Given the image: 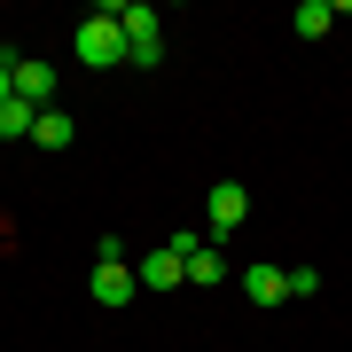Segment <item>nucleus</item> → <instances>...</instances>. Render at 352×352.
<instances>
[{
  "instance_id": "obj_1",
  "label": "nucleus",
  "mask_w": 352,
  "mask_h": 352,
  "mask_svg": "<svg viewBox=\"0 0 352 352\" xmlns=\"http://www.w3.org/2000/svg\"><path fill=\"white\" fill-rule=\"evenodd\" d=\"M78 63H87V71H110V63H126V32H118V0H110V8H94L87 24H78Z\"/></svg>"
},
{
  "instance_id": "obj_2",
  "label": "nucleus",
  "mask_w": 352,
  "mask_h": 352,
  "mask_svg": "<svg viewBox=\"0 0 352 352\" xmlns=\"http://www.w3.org/2000/svg\"><path fill=\"white\" fill-rule=\"evenodd\" d=\"M118 32H126V63H157V55H164L149 0H118Z\"/></svg>"
},
{
  "instance_id": "obj_3",
  "label": "nucleus",
  "mask_w": 352,
  "mask_h": 352,
  "mask_svg": "<svg viewBox=\"0 0 352 352\" xmlns=\"http://www.w3.org/2000/svg\"><path fill=\"white\" fill-rule=\"evenodd\" d=\"M94 305H102V314H118V305H133V289H141V274H133V266L126 258H94Z\"/></svg>"
},
{
  "instance_id": "obj_4",
  "label": "nucleus",
  "mask_w": 352,
  "mask_h": 352,
  "mask_svg": "<svg viewBox=\"0 0 352 352\" xmlns=\"http://www.w3.org/2000/svg\"><path fill=\"white\" fill-rule=\"evenodd\" d=\"M204 219H212V235H235V227L251 219V196H243V180H219V188L204 196Z\"/></svg>"
},
{
  "instance_id": "obj_5",
  "label": "nucleus",
  "mask_w": 352,
  "mask_h": 352,
  "mask_svg": "<svg viewBox=\"0 0 352 352\" xmlns=\"http://www.w3.org/2000/svg\"><path fill=\"white\" fill-rule=\"evenodd\" d=\"M133 274H141V289H180L188 282V258H180L173 243H157L149 258H133Z\"/></svg>"
},
{
  "instance_id": "obj_6",
  "label": "nucleus",
  "mask_w": 352,
  "mask_h": 352,
  "mask_svg": "<svg viewBox=\"0 0 352 352\" xmlns=\"http://www.w3.org/2000/svg\"><path fill=\"white\" fill-rule=\"evenodd\" d=\"M16 102H32V110H47V102H55V71L39 63V55L16 63Z\"/></svg>"
},
{
  "instance_id": "obj_7",
  "label": "nucleus",
  "mask_w": 352,
  "mask_h": 352,
  "mask_svg": "<svg viewBox=\"0 0 352 352\" xmlns=\"http://www.w3.org/2000/svg\"><path fill=\"white\" fill-rule=\"evenodd\" d=\"M243 298L251 305H282L289 298V266H251V274H243Z\"/></svg>"
},
{
  "instance_id": "obj_8",
  "label": "nucleus",
  "mask_w": 352,
  "mask_h": 352,
  "mask_svg": "<svg viewBox=\"0 0 352 352\" xmlns=\"http://www.w3.org/2000/svg\"><path fill=\"white\" fill-rule=\"evenodd\" d=\"M71 141H78V126H71L63 110H39V126H32V149H71Z\"/></svg>"
},
{
  "instance_id": "obj_9",
  "label": "nucleus",
  "mask_w": 352,
  "mask_h": 352,
  "mask_svg": "<svg viewBox=\"0 0 352 352\" xmlns=\"http://www.w3.org/2000/svg\"><path fill=\"white\" fill-rule=\"evenodd\" d=\"M32 126H39V110H32V102H0V141H32Z\"/></svg>"
},
{
  "instance_id": "obj_10",
  "label": "nucleus",
  "mask_w": 352,
  "mask_h": 352,
  "mask_svg": "<svg viewBox=\"0 0 352 352\" xmlns=\"http://www.w3.org/2000/svg\"><path fill=\"white\" fill-rule=\"evenodd\" d=\"M289 24H298V39H321L329 24H337V0H305V8L289 16Z\"/></svg>"
},
{
  "instance_id": "obj_11",
  "label": "nucleus",
  "mask_w": 352,
  "mask_h": 352,
  "mask_svg": "<svg viewBox=\"0 0 352 352\" xmlns=\"http://www.w3.org/2000/svg\"><path fill=\"white\" fill-rule=\"evenodd\" d=\"M188 282H227V266H219L212 243H196V251H188Z\"/></svg>"
}]
</instances>
